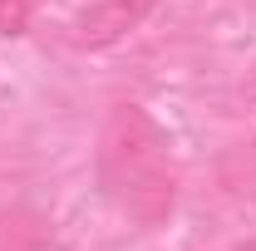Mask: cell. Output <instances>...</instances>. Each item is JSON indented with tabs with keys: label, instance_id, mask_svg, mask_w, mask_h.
I'll list each match as a JSON object with an SVG mask.
<instances>
[{
	"label": "cell",
	"instance_id": "6",
	"mask_svg": "<svg viewBox=\"0 0 256 251\" xmlns=\"http://www.w3.org/2000/svg\"><path fill=\"white\" fill-rule=\"evenodd\" d=\"M232 251H256V242H242V246H232Z\"/></svg>",
	"mask_w": 256,
	"mask_h": 251
},
{
	"label": "cell",
	"instance_id": "3",
	"mask_svg": "<svg viewBox=\"0 0 256 251\" xmlns=\"http://www.w3.org/2000/svg\"><path fill=\"white\" fill-rule=\"evenodd\" d=\"M0 251H50V222L34 207H10L0 217Z\"/></svg>",
	"mask_w": 256,
	"mask_h": 251
},
{
	"label": "cell",
	"instance_id": "4",
	"mask_svg": "<svg viewBox=\"0 0 256 251\" xmlns=\"http://www.w3.org/2000/svg\"><path fill=\"white\" fill-rule=\"evenodd\" d=\"M34 15V0H0V34H25Z\"/></svg>",
	"mask_w": 256,
	"mask_h": 251
},
{
	"label": "cell",
	"instance_id": "5",
	"mask_svg": "<svg viewBox=\"0 0 256 251\" xmlns=\"http://www.w3.org/2000/svg\"><path fill=\"white\" fill-rule=\"evenodd\" d=\"M242 98H246V104H256V64L246 69V79H242Z\"/></svg>",
	"mask_w": 256,
	"mask_h": 251
},
{
	"label": "cell",
	"instance_id": "1",
	"mask_svg": "<svg viewBox=\"0 0 256 251\" xmlns=\"http://www.w3.org/2000/svg\"><path fill=\"white\" fill-rule=\"evenodd\" d=\"M98 178H104L108 197L118 202V212L133 217L138 226H158L172 217L178 172L168 162V138L138 104H118L104 118Z\"/></svg>",
	"mask_w": 256,
	"mask_h": 251
},
{
	"label": "cell",
	"instance_id": "2",
	"mask_svg": "<svg viewBox=\"0 0 256 251\" xmlns=\"http://www.w3.org/2000/svg\"><path fill=\"white\" fill-rule=\"evenodd\" d=\"M158 0H94L79 20H74V44L79 50H104L114 40H124L128 30H138L148 20Z\"/></svg>",
	"mask_w": 256,
	"mask_h": 251
}]
</instances>
